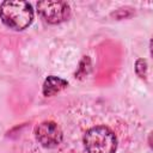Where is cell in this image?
Returning <instances> with one entry per match:
<instances>
[{
	"label": "cell",
	"instance_id": "cell-5",
	"mask_svg": "<svg viewBox=\"0 0 153 153\" xmlns=\"http://www.w3.org/2000/svg\"><path fill=\"white\" fill-rule=\"evenodd\" d=\"M66 87H67L66 80L57 78V76H54V75H50L45 79V81L43 84V94L45 97H50V96L59 93L60 91H62Z\"/></svg>",
	"mask_w": 153,
	"mask_h": 153
},
{
	"label": "cell",
	"instance_id": "cell-6",
	"mask_svg": "<svg viewBox=\"0 0 153 153\" xmlns=\"http://www.w3.org/2000/svg\"><path fill=\"white\" fill-rule=\"evenodd\" d=\"M135 72L140 78H146V72H147V63L143 59H139L135 63Z\"/></svg>",
	"mask_w": 153,
	"mask_h": 153
},
{
	"label": "cell",
	"instance_id": "cell-1",
	"mask_svg": "<svg viewBox=\"0 0 153 153\" xmlns=\"http://www.w3.org/2000/svg\"><path fill=\"white\" fill-rule=\"evenodd\" d=\"M2 23L13 30L26 29L33 19V10L26 1H4L0 5Z\"/></svg>",
	"mask_w": 153,
	"mask_h": 153
},
{
	"label": "cell",
	"instance_id": "cell-3",
	"mask_svg": "<svg viewBox=\"0 0 153 153\" xmlns=\"http://www.w3.org/2000/svg\"><path fill=\"white\" fill-rule=\"evenodd\" d=\"M39 16L49 24H59L69 17V6L65 1H39L37 4Z\"/></svg>",
	"mask_w": 153,
	"mask_h": 153
},
{
	"label": "cell",
	"instance_id": "cell-2",
	"mask_svg": "<svg viewBox=\"0 0 153 153\" xmlns=\"http://www.w3.org/2000/svg\"><path fill=\"white\" fill-rule=\"evenodd\" d=\"M84 145L88 153H115L117 139L114 131L108 127L97 126L86 131Z\"/></svg>",
	"mask_w": 153,
	"mask_h": 153
},
{
	"label": "cell",
	"instance_id": "cell-4",
	"mask_svg": "<svg viewBox=\"0 0 153 153\" xmlns=\"http://www.w3.org/2000/svg\"><path fill=\"white\" fill-rule=\"evenodd\" d=\"M35 136H36V140L43 147L54 148L61 143L63 139V133L55 122L44 121L35 128Z\"/></svg>",
	"mask_w": 153,
	"mask_h": 153
}]
</instances>
